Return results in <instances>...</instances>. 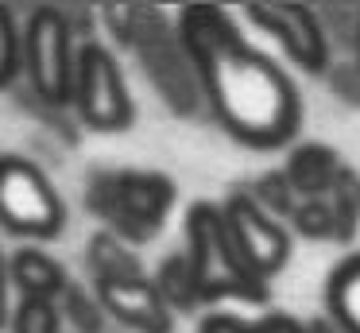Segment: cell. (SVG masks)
<instances>
[{
	"label": "cell",
	"mask_w": 360,
	"mask_h": 333,
	"mask_svg": "<svg viewBox=\"0 0 360 333\" xmlns=\"http://www.w3.org/2000/svg\"><path fill=\"white\" fill-rule=\"evenodd\" d=\"M179 46L190 58L213 116L233 139L259 151L283 147L302 124V97L283 66L236 31L217 4H190L179 15Z\"/></svg>",
	"instance_id": "1"
},
{
	"label": "cell",
	"mask_w": 360,
	"mask_h": 333,
	"mask_svg": "<svg viewBox=\"0 0 360 333\" xmlns=\"http://www.w3.org/2000/svg\"><path fill=\"white\" fill-rule=\"evenodd\" d=\"M186 260L194 268L198 299L217 302V299H244V302H267V279L244 263L236 252L233 237L221 206L213 201H194L186 209Z\"/></svg>",
	"instance_id": "2"
},
{
	"label": "cell",
	"mask_w": 360,
	"mask_h": 333,
	"mask_svg": "<svg viewBox=\"0 0 360 333\" xmlns=\"http://www.w3.org/2000/svg\"><path fill=\"white\" fill-rule=\"evenodd\" d=\"M0 225L27 240H55L66 229L63 198L32 159L0 155Z\"/></svg>",
	"instance_id": "3"
},
{
	"label": "cell",
	"mask_w": 360,
	"mask_h": 333,
	"mask_svg": "<svg viewBox=\"0 0 360 333\" xmlns=\"http://www.w3.org/2000/svg\"><path fill=\"white\" fill-rule=\"evenodd\" d=\"M171 201H174V182L163 175H151V170L94 175V182H89V206L136 240H148L163 225Z\"/></svg>",
	"instance_id": "4"
},
{
	"label": "cell",
	"mask_w": 360,
	"mask_h": 333,
	"mask_svg": "<svg viewBox=\"0 0 360 333\" xmlns=\"http://www.w3.org/2000/svg\"><path fill=\"white\" fill-rule=\"evenodd\" d=\"M24 70L32 77L35 93L51 105L74 101V31L58 8H35L24 23Z\"/></svg>",
	"instance_id": "5"
},
{
	"label": "cell",
	"mask_w": 360,
	"mask_h": 333,
	"mask_svg": "<svg viewBox=\"0 0 360 333\" xmlns=\"http://www.w3.org/2000/svg\"><path fill=\"white\" fill-rule=\"evenodd\" d=\"M74 108L94 132H124L136 120V105L128 82L120 74L109 46L86 43L74 70Z\"/></svg>",
	"instance_id": "6"
},
{
	"label": "cell",
	"mask_w": 360,
	"mask_h": 333,
	"mask_svg": "<svg viewBox=\"0 0 360 333\" xmlns=\"http://www.w3.org/2000/svg\"><path fill=\"white\" fill-rule=\"evenodd\" d=\"M221 213H225V225H229V237H233L236 252L244 256V263H248L259 279L275 275V271L290 260L287 229H283L252 194H240V190L229 194Z\"/></svg>",
	"instance_id": "7"
},
{
	"label": "cell",
	"mask_w": 360,
	"mask_h": 333,
	"mask_svg": "<svg viewBox=\"0 0 360 333\" xmlns=\"http://www.w3.org/2000/svg\"><path fill=\"white\" fill-rule=\"evenodd\" d=\"M256 27L271 31L279 39V46L287 51V58L295 66H302L306 74H318L329 62V39L321 27L318 12L306 4H248L244 8Z\"/></svg>",
	"instance_id": "8"
},
{
	"label": "cell",
	"mask_w": 360,
	"mask_h": 333,
	"mask_svg": "<svg viewBox=\"0 0 360 333\" xmlns=\"http://www.w3.org/2000/svg\"><path fill=\"white\" fill-rule=\"evenodd\" d=\"M97 302L105 314L136 333H174V310L159 294L155 279H97Z\"/></svg>",
	"instance_id": "9"
},
{
	"label": "cell",
	"mask_w": 360,
	"mask_h": 333,
	"mask_svg": "<svg viewBox=\"0 0 360 333\" xmlns=\"http://www.w3.org/2000/svg\"><path fill=\"white\" fill-rule=\"evenodd\" d=\"M8 275L16 283L20 299H47L58 302L66 291H70V279H66V268L58 260H51L39 248H16L8 260Z\"/></svg>",
	"instance_id": "10"
},
{
	"label": "cell",
	"mask_w": 360,
	"mask_h": 333,
	"mask_svg": "<svg viewBox=\"0 0 360 333\" xmlns=\"http://www.w3.org/2000/svg\"><path fill=\"white\" fill-rule=\"evenodd\" d=\"M287 182L295 186V194L302 201L310 198H326L329 190H333L337 175H341V163H337V151L326 144H306L298 147L295 155L287 159Z\"/></svg>",
	"instance_id": "11"
},
{
	"label": "cell",
	"mask_w": 360,
	"mask_h": 333,
	"mask_svg": "<svg viewBox=\"0 0 360 333\" xmlns=\"http://www.w3.org/2000/svg\"><path fill=\"white\" fill-rule=\"evenodd\" d=\"M326 310L341 333H360V252L333 268L326 283Z\"/></svg>",
	"instance_id": "12"
},
{
	"label": "cell",
	"mask_w": 360,
	"mask_h": 333,
	"mask_svg": "<svg viewBox=\"0 0 360 333\" xmlns=\"http://www.w3.org/2000/svg\"><path fill=\"white\" fill-rule=\"evenodd\" d=\"M155 287H159V294L167 299V306H171V310H194L198 302H202V299H198L194 268H190L186 252H174V256H167V260L159 263Z\"/></svg>",
	"instance_id": "13"
},
{
	"label": "cell",
	"mask_w": 360,
	"mask_h": 333,
	"mask_svg": "<svg viewBox=\"0 0 360 333\" xmlns=\"http://www.w3.org/2000/svg\"><path fill=\"white\" fill-rule=\"evenodd\" d=\"M89 263H94L97 279H140V260L120 244L112 232H97L89 240Z\"/></svg>",
	"instance_id": "14"
},
{
	"label": "cell",
	"mask_w": 360,
	"mask_h": 333,
	"mask_svg": "<svg viewBox=\"0 0 360 333\" xmlns=\"http://www.w3.org/2000/svg\"><path fill=\"white\" fill-rule=\"evenodd\" d=\"M329 209H333V221H337V240H349L352 229H356V217H360V175L349 167H341L333 190L326 194Z\"/></svg>",
	"instance_id": "15"
},
{
	"label": "cell",
	"mask_w": 360,
	"mask_h": 333,
	"mask_svg": "<svg viewBox=\"0 0 360 333\" xmlns=\"http://www.w3.org/2000/svg\"><path fill=\"white\" fill-rule=\"evenodd\" d=\"M198 333H306V329L287 314H267L259 322H248V318L236 314H205Z\"/></svg>",
	"instance_id": "16"
},
{
	"label": "cell",
	"mask_w": 360,
	"mask_h": 333,
	"mask_svg": "<svg viewBox=\"0 0 360 333\" xmlns=\"http://www.w3.org/2000/svg\"><path fill=\"white\" fill-rule=\"evenodd\" d=\"M12 333H63V306L47 299H20L12 310Z\"/></svg>",
	"instance_id": "17"
},
{
	"label": "cell",
	"mask_w": 360,
	"mask_h": 333,
	"mask_svg": "<svg viewBox=\"0 0 360 333\" xmlns=\"http://www.w3.org/2000/svg\"><path fill=\"white\" fill-rule=\"evenodd\" d=\"M24 70V31L16 27V15L0 4V89L16 82Z\"/></svg>",
	"instance_id": "18"
},
{
	"label": "cell",
	"mask_w": 360,
	"mask_h": 333,
	"mask_svg": "<svg viewBox=\"0 0 360 333\" xmlns=\"http://www.w3.org/2000/svg\"><path fill=\"white\" fill-rule=\"evenodd\" d=\"M252 198H256L271 217H295V209L302 206V198H298L295 186L287 182V175H267V178H259Z\"/></svg>",
	"instance_id": "19"
},
{
	"label": "cell",
	"mask_w": 360,
	"mask_h": 333,
	"mask_svg": "<svg viewBox=\"0 0 360 333\" xmlns=\"http://www.w3.org/2000/svg\"><path fill=\"white\" fill-rule=\"evenodd\" d=\"M290 221L298 225V232H306V237H314V240H337V221H333V209H329L326 198L302 201Z\"/></svg>",
	"instance_id": "20"
},
{
	"label": "cell",
	"mask_w": 360,
	"mask_h": 333,
	"mask_svg": "<svg viewBox=\"0 0 360 333\" xmlns=\"http://www.w3.org/2000/svg\"><path fill=\"white\" fill-rule=\"evenodd\" d=\"M63 310L74 318L82 333H101V322H105V306L97 302V294H82L78 287L63 294Z\"/></svg>",
	"instance_id": "21"
},
{
	"label": "cell",
	"mask_w": 360,
	"mask_h": 333,
	"mask_svg": "<svg viewBox=\"0 0 360 333\" xmlns=\"http://www.w3.org/2000/svg\"><path fill=\"white\" fill-rule=\"evenodd\" d=\"M8 260H4V252H0V325H8L12 322V310H8Z\"/></svg>",
	"instance_id": "22"
},
{
	"label": "cell",
	"mask_w": 360,
	"mask_h": 333,
	"mask_svg": "<svg viewBox=\"0 0 360 333\" xmlns=\"http://www.w3.org/2000/svg\"><path fill=\"white\" fill-rule=\"evenodd\" d=\"M302 329H306V333H341V325H337L333 318L326 314V318H314V322H306Z\"/></svg>",
	"instance_id": "23"
}]
</instances>
